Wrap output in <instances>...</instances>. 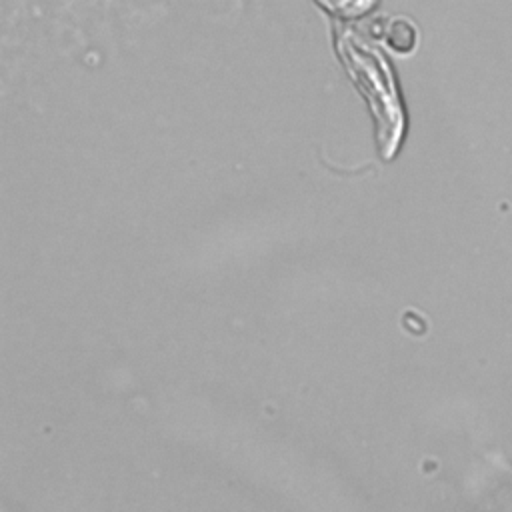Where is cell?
<instances>
[{
	"mask_svg": "<svg viewBox=\"0 0 512 512\" xmlns=\"http://www.w3.org/2000/svg\"><path fill=\"white\" fill-rule=\"evenodd\" d=\"M316 2L322 4L328 12L338 14L340 18H358L376 4V0H316Z\"/></svg>",
	"mask_w": 512,
	"mask_h": 512,
	"instance_id": "2",
	"label": "cell"
},
{
	"mask_svg": "<svg viewBox=\"0 0 512 512\" xmlns=\"http://www.w3.org/2000/svg\"><path fill=\"white\" fill-rule=\"evenodd\" d=\"M340 50L346 56L350 76L378 118L380 152L382 156L390 158L402 136V110L396 100L394 82L388 76V66L374 50H368L364 44L354 40H342Z\"/></svg>",
	"mask_w": 512,
	"mask_h": 512,
	"instance_id": "1",
	"label": "cell"
}]
</instances>
